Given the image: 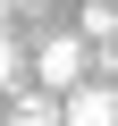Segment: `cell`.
<instances>
[{"instance_id": "277c9868", "label": "cell", "mask_w": 118, "mask_h": 126, "mask_svg": "<svg viewBox=\"0 0 118 126\" xmlns=\"http://www.w3.org/2000/svg\"><path fill=\"white\" fill-rule=\"evenodd\" d=\"M84 42H118V9H84Z\"/></svg>"}, {"instance_id": "5b68a950", "label": "cell", "mask_w": 118, "mask_h": 126, "mask_svg": "<svg viewBox=\"0 0 118 126\" xmlns=\"http://www.w3.org/2000/svg\"><path fill=\"white\" fill-rule=\"evenodd\" d=\"M9 84H17V42L0 34V93H9Z\"/></svg>"}, {"instance_id": "8992f818", "label": "cell", "mask_w": 118, "mask_h": 126, "mask_svg": "<svg viewBox=\"0 0 118 126\" xmlns=\"http://www.w3.org/2000/svg\"><path fill=\"white\" fill-rule=\"evenodd\" d=\"M101 76H110V84H118V50H101Z\"/></svg>"}, {"instance_id": "6da1fadb", "label": "cell", "mask_w": 118, "mask_h": 126, "mask_svg": "<svg viewBox=\"0 0 118 126\" xmlns=\"http://www.w3.org/2000/svg\"><path fill=\"white\" fill-rule=\"evenodd\" d=\"M84 67H93L84 34H51V42L34 50V76H42V93H51V101H59V93H76V84H84Z\"/></svg>"}, {"instance_id": "7a4b0ae2", "label": "cell", "mask_w": 118, "mask_h": 126, "mask_svg": "<svg viewBox=\"0 0 118 126\" xmlns=\"http://www.w3.org/2000/svg\"><path fill=\"white\" fill-rule=\"evenodd\" d=\"M59 126H118V84H76V93H59Z\"/></svg>"}, {"instance_id": "52a82bcc", "label": "cell", "mask_w": 118, "mask_h": 126, "mask_svg": "<svg viewBox=\"0 0 118 126\" xmlns=\"http://www.w3.org/2000/svg\"><path fill=\"white\" fill-rule=\"evenodd\" d=\"M0 17H9V0H0Z\"/></svg>"}, {"instance_id": "3957f363", "label": "cell", "mask_w": 118, "mask_h": 126, "mask_svg": "<svg viewBox=\"0 0 118 126\" xmlns=\"http://www.w3.org/2000/svg\"><path fill=\"white\" fill-rule=\"evenodd\" d=\"M9 126H59V101H51V93H25V101L9 109Z\"/></svg>"}]
</instances>
